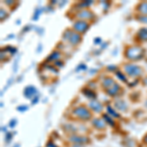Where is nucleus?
<instances>
[{
    "label": "nucleus",
    "mask_w": 147,
    "mask_h": 147,
    "mask_svg": "<svg viewBox=\"0 0 147 147\" xmlns=\"http://www.w3.org/2000/svg\"><path fill=\"white\" fill-rule=\"evenodd\" d=\"M143 54V50L140 47H129L125 52V57L130 60H137L140 59Z\"/></svg>",
    "instance_id": "f257e3e1"
},
{
    "label": "nucleus",
    "mask_w": 147,
    "mask_h": 147,
    "mask_svg": "<svg viewBox=\"0 0 147 147\" xmlns=\"http://www.w3.org/2000/svg\"><path fill=\"white\" fill-rule=\"evenodd\" d=\"M74 116H77L78 118H80V120H89L91 118V114L87 110L85 107H82V106H79L74 110Z\"/></svg>",
    "instance_id": "f03ea898"
},
{
    "label": "nucleus",
    "mask_w": 147,
    "mask_h": 147,
    "mask_svg": "<svg viewBox=\"0 0 147 147\" xmlns=\"http://www.w3.org/2000/svg\"><path fill=\"white\" fill-rule=\"evenodd\" d=\"M64 36L66 37V39H67L68 42H70V43H72L73 45H77V44H79L80 42V35L79 32H72V30H68V32H65V34H64Z\"/></svg>",
    "instance_id": "7ed1b4c3"
},
{
    "label": "nucleus",
    "mask_w": 147,
    "mask_h": 147,
    "mask_svg": "<svg viewBox=\"0 0 147 147\" xmlns=\"http://www.w3.org/2000/svg\"><path fill=\"white\" fill-rule=\"evenodd\" d=\"M125 71L127 75L131 76V77H136V76H139L141 74V69L137 67L136 65H132V64H129L125 65Z\"/></svg>",
    "instance_id": "20e7f679"
},
{
    "label": "nucleus",
    "mask_w": 147,
    "mask_h": 147,
    "mask_svg": "<svg viewBox=\"0 0 147 147\" xmlns=\"http://www.w3.org/2000/svg\"><path fill=\"white\" fill-rule=\"evenodd\" d=\"M74 30H76V32H79V34H84L85 30L88 28V24H87L85 21H78L74 24L73 26Z\"/></svg>",
    "instance_id": "39448f33"
},
{
    "label": "nucleus",
    "mask_w": 147,
    "mask_h": 147,
    "mask_svg": "<svg viewBox=\"0 0 147 147\" xmlns=\"http://www.w3.org/2000/svg\"><path fill=\"white\" fill-rule=\"evenodd\" d=\"M78 18L79 19H82V21H84V20H87V19H90L92 18V13L89 10H82V11H80L79 14H78Z\"/></svg>",
    "instance_id": "423d86ee"
},
{
    "label": "nucleus",
    "mask_w": 147,
    "mask_h": 147,
    "mask_svg": "<svg viewBox=\"0 0 147 147\" xmlns=\"http://www.w3.org/2000/svg\"><path fill=\"white\" fill-rule=\"evenodd\" d=\"M89 106H90V108L93 111H95V112H100L102 110V105L97 101H90L89 102Z\"/></svg>",
    "instance_id": "0eeeda50"
},
{
    "label": "nucleus",
    "mask_w": 147,
    "mask_h": 147,
    "mask_svg": "<svg viewBox=\"0 0 147 147\" xmlns=\"http://www.w3.org/2000/svg\"><path fill=\"white\" fill-rule=\"evenodd\" d=\"M119 90H120V86L116 84H113L110 87L107 88V92L110 95H115V94H117V92Z\"/></svg>",
    "instance_id": "6e6552de"
},
{
    "label": "nucleus",
    "mask_w": 147,
    "mask_h": 147,
    "mask_svg": "<svg viewBox=\"0 0 147 147\" xmlns=\"http://www.w3.org/2000/svg\"><path fill=\"white\" fill-rule=\"evenodd\" d=\"M137 36L142 41H147V28H141L138 32V34H137Z\"/></svg>",
    "instance_id": "1a4fd4ad"
},
{
    "label": "nucleus",
    "mask_w": 147,
    "mask_h": 147,
    "mask_svg": "<svg viewBox=\"0 0 147 147\" xmlns=\"http://www.w3.org/2000/svg\"><path fill=\"white\" fill-rule=\"evenodd\" d=\"M138 11L142 14H147V2H141L138 5Z\"/></svg>",
    "instance_id": "9d476101"
},
{
    "label": "nucleus",
    "mask_w": 147,
    "mask_h": 147,
    "mask_svg": "<svg viewBox=\"0 0 147 147\" xmlns=\"http://www.w3.org/2000/svg\"><path fill=\"white\" fill-rule=\"evenodd\" d=\"M139 21H140V22H142V23H144V24H147V16H145V15H143V16H139L138 18Z\"/></svg>",
    "instance_id": "9b49d317"
},
{
    "label": "nucleus",
    "mask_w": 147,
    "mask_h": 147,
    "mask_svg": "<svg viewBox=\"0 0 147 147\" xmlns=\"http://www.w3.org/2000/svg\"><path fill=\"white\" fill-rule=\"evenodd\" d=\"M73 147H82V145H75V146H73Z\"/></svg>",
    "instance_id": "f8f14e48"
},
{
    "label": "nucleus",
    "mask_w": 147,
    "mask_h": 147,
    "mask_svg": "<svg viewBox=\"0 0 147 147\" xmlns=\"http://www.w3.org/2000/svg\"><path fill=\"white\" fill-rule=\"evenodd\" d=\"M144 141H145L146 143H147V136H146V137H145V138H144Z\"/></svg>",
    "instance_id": "ddd939ff"
}]
</instances>
